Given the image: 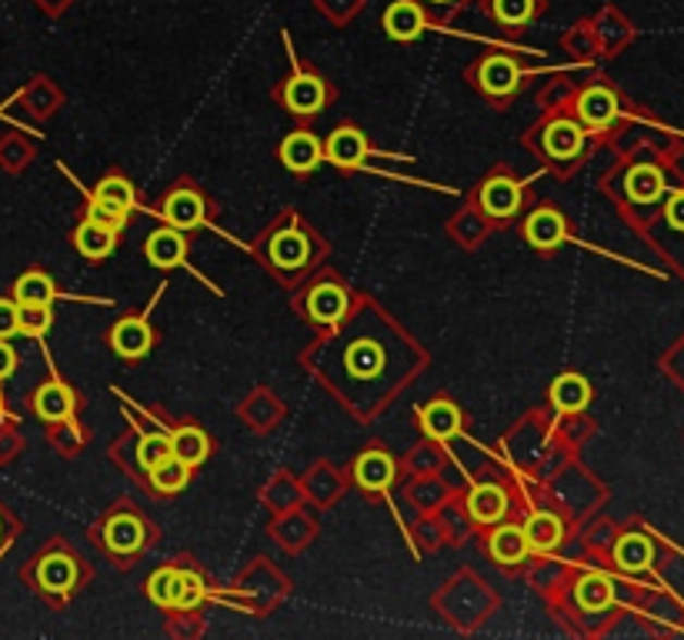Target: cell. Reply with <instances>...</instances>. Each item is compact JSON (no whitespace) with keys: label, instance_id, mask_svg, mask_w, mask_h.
Segmentation results:
<instances>
[{"label":"cell","instance_id":"e0dca14e","mask_svg":"<svg viewBox=\"0 0 684 640\" xmlns=\"http://www.w3.org/2000/svg\"><path fill=\"white\" fill-rule=\"evenodd\" d=\"M524 234H528V241L541 250H551L558 247L564 237H567V224L558 210L545 207V210H535L532 218H528V227H524Z\"/></svg>","mask_w":684,"mask_h":640},{"label":"cell","instance_id":"d6a6232c","mask_svg":"<svg viewBox=\"0 0 684 640\" xmlns=\"http://www.w3.org/2000/svg\"><path fill=\"white\" fill-rule=\"evenodd\" d=\"M204 601V580L194 570H174L171 583V607L174 611H194Z\"/></svg>","mask_w":684,"mask_h":640},{"label":"cell","instance_id":"8992f818","mask_svg":"<svg viewBox=\"0 0 684 640\" xmlns=\"http://www.w3.org/2000/svg\"><path fill=\"white\" fill-rule=\"evenodd\" d=\"M111 347L121 357L137 360V357H144L154 347V331H150V324L144 317H124V320H118L114 331H111Z\"/></svg>","mask_w":684,"mask_h":640},{"label":"cell","instance_id":"7c38bea8","mask_svg":"<svg viewBox=\"0 0 684 640\" xmlns=\"http://www.w3.org/2000/svg\"><path fill=\"white\" fill-rule=\"evenodd\" d=\"M325 157L338 168H357L361 160L367 157V140L357 127H338L331 137H328V147H325Z\"/></svg>","mask_w":684,"mask_h":640},{"label":"cell","instance_id":"4dcf8cb0","mask_svg":"<svg viewBox=\"0 0 684 640\" xmlns=\"http://www.w3.org/2000/svg\"><path fill=\"white\" fill-rule=\"evenodd\" d=\"M488 14L504 27H524L541 14V0H488Z\"/></svg>","mask_w":684,"mask_h":640},{"label":"cell","instance_id":"836d02e7","mask_svg":"<svg viewBox=\"0 0 684 640\" xmlns=\"http://www.w3.org/2000/svg\"><path fill=\"white\" fill-rule=\"evenodd\" d=\"M14 300L17 304H50L54 300V281L40 271H30L17 281L14 287Z\"/></svg>","mask_w":684,"mask_h":640},{"label":"cell","instance_id":"8d00e7d4","mask_svg":"<svg viewBox=\"0 0 684 640\" xmlns=\"http://www.w3.org/2000/svg\"><path fill=\"white\" fill-rule=\"evenodd\" d=\"M174 570H178V567H161V570H154V577L147 580V598H150L157 607H171V583H174Z\"/></svg>","mask_w":684,"mask_h":640},{"label":"cell","instance_id":"9a60e30c","mask_svg":"<svg viewBox=\"0 0 684 640\" xmlns=\"http://www.w3.org/2000/svg\"><path fill=\"white\" fill-rule=\"evenodd\" d=\"M467 514L475 524H498L508 514V494L498 484H478L467 494Z\"/></svg>","mask_w":684,"mask_h":640},{"label":"cell","instance_id":"e575fe53","mask_svg":"<svg viewBox=\"0 0 684 640\" xmlns=\"http://www.w3.org/2000/svg\"><path fill=\"white\" fill-rule=\"evenodd\" d=\"M17 324L21 334H47V328L54 324V313H50V304H17Z\"/></svg>","mask_w":684,"mask_h":640},{"label":"cell","instance_id":"4fadbf2b","mask_svg":"<svg viewBox=\"0 0 684 640\" xmlns=\"http://www.w3.org/2000/svg\"><path fill=\"white\" fill-rule=\"evenodd\" d=\"M420 427L425 434L435 441H451L461 434V410L451 401H431L425 410H420Z\"/></svg>","mask_w":684,"mask_h":640},{"label":"cell","instance_id":"74e56055","mask_svg":"<svg viewBox=\"0 0 684 640\" xmlns=\"http://www.w3.org/2000/svg\"><path fill=\"white\" fill-rule=\"evenodd\" d=\"M87 221H94V224H100V227H111V231H121V227L127 224V213H114V210H108L103 204L90 200V207H87Z\"/></svg>","mask_w":684,"mask_h":640},{"label":"cell","instance_id":"9c48e42d","mask_svg":"<svg viewBox=\"0 0 684 640\" xmlns=\"http://www.w3.org/2000/svg\"><path fill=\"white\" fill-rule=\"evenodd\" d=\"M164 221L174 227V231H194L204 224V200L197 190H171L168 200H164Z\"/></svg>","mask_w":684,"mask_h":640},{"label":"cell","instance_id":"ab89813d","mask_svg":"<svg viewBox=\"0 0 684 640\" xmlns=\"http://www.w3.org/2000/svg\"><path fill=\"white\" fill-rule=\"evenodd\" d=\"M664 218H668V224H671L674 231H684V190H681V194H674V197L668 200Z\"/></svg>","mask_w":684,"mask_h":640},{"label":"cell","instance_id":"7402d4cb","mask_svg":"<svg viewBox=\"0 0 684 640\" xmlns=\"http://www.w3.org/2000/svg\"><path fill=\"white\" fill-rule=\"evenodd\" d=\"M307 310L314 320H321V324H338L347 313V294L338 284H318L307 297Z\"/></svg>","mask_w":684,"mask_h":640},{"label":"cell","instance_id":"3957f363","mask_svg":"<svg viewBox=\"0 0 684 640\" xmlns=\"http://www.w3.org/2000/svg\"><path fill=\"white\" fill-rule=\"evenodd\" d=\"M621 114V107H618V97L611 87L604 84H595L588 87L582 97H577V118H582L588 127L601 131V127H611Z\"/></svg>","mask_w":684,"mask_h":640},{"label":"cell","instance_id":"f1b7e54d","mask_svg":"<svg viewBox=\"0 0 684 640\" xmlns=\"http://www.w3.org/2000/svg\"><path fill=\"white\" fill-rule=\"evenodd\" d=\"M171 454L181 457L187 467H197V464L207 460L210 441H207V434L200 431V427H181V431L171 434Z\"/></svg>","mask_w":684,"mask_h":640},{"label":"cell","instance_id":"b9f144b4","mask_svg":"<svg viewBox=\"0 0 684 640\" xmlns=\"http://www.w3.org/2000/svg\"><path fill=\"white\" fill-rule=\"evenodd\" d=\"M428 4H438V8H448V4H454V0H428Z\"/></svg>","mask_w":684,"mask_h":640},{"label":"cell","instance_id":"5bb4252c","mask_svg":"<svg viewBox=\"0 0 684 640\" xmlns=\"http://www.w3.org/2000/svg\"><path fill=\"white\" fill-rule=\"evenodd\" d=\"M481 207L491 213V218H511V213L521 207V184L498 174L481 187Z\"/></svg>","mask_w":684,"mask_h":640},{"label":"cell","instance_id":"5b68a950","mask_svg":"<svg viewBox=\"0 0 684 640\" xmlns=\"http://www.w3.org/2000/svg\"><path fill=\"white\" fill-rule=\"evenodd\" d=\"M147 541V530L141 524V517L134 514H114L108 524H103V544H108V551L127 557V554H137Z\"/></svg>","mask_w":684,"mask_h":640},{"label":"cell","instance_id":"60d3db41","mask_svg":"<svg viewBox=\"0 0 684 640\" xmlns=\"http://www.w3.org/2000/svg\"><path fill=\"white\" fill-rule=\"evenodd\" d=\"M14 367H17V354H14V347H11L8 341H0V381L11 378Z\"/></svg>","mask_w":684,"mask_h":640},{"label":"cell","instance_id":"1f68e13d","mask_svg":"<svg viewBox=\"0 0 684 640\" xmlns=\"http://www.w3.org/2000/svg\"><path fill=\"white\" fill-rule=\"evenodd\" d=\"M90 200L103 204V207L114 210V213H131V207H134V187H131V181H124V177L114 174V177H103L97 184V190H94Z\"/></svg>","mask_w":684,"mask_h":640},{"label":"cell","instance_id":"6da1fadb","mask_svg":"<svg viewBox=\"0 0 684 640\" xmlns=\"http://www.w3.org/2000/svg\"><path fill=\"white\" fill-rule=\"evenodd\" d=\"M521 84V67L508 53H488L478 64V87L491 97H511Z\"/></svg>","mask_w":684,"mask_h":640},{"label":"cell","instance_id":"603a6c76","mask_svg":"<svg viewBox=\"0 0 684 640\" xmlns=\"http://www.w3.org/2000/svg\"><path fill=\"white\" fill-rule=\"evenodd\" d=\"M574 601L577 607L585 611H608L614 604V583L604 574H585L582 580L574 583Z\"/></svg>","mask_w":684,"mask_h":640},{"label":"cell","instance_id":"2e32d148","mask_svg":"<svg viewBox=\"0 0 684 640\" xmlns=\"http://www.w3.org/2000/svg\"><path fill=\"white\" fill-rule=\"evenodd\" d=\"M488 551L498 564H521L528 557V538H524V527L514 524H501L491 530L488 538Z\"/></svg>","mask_w":684,"mask_h":640},{"label":"cell","instance_id":"4316f807","mask_svg":"<svg viewBox=\"0 0 684 640\" xmlns=\"http://www.w3.org/2000/svg\"><path fill=\"white\" fill-rule=\"evenodd\" d=\"M114 244H118V231L100 227V224H94V221H84V224L74 231V247H77L84 257H90V260L108 257V254L114 250Z\"/></svg>","mask_w":684,"mask_h":640},{"label":"cell","instance_id":"8fae6325","mask_svg":"<svg viewBox=\"0 0 684 640\" xmlns=\"http://www.w3.org/2000/svg\"><path fill=\"white\" fill-rule=\"evenodd\" d=\"M354 480L364 491H388L394 480V460L384 451H367L354 464Z\"/></svg>","mask_w":684,"mask_h":640},{"label":"cell","instance_id":"44dd1931","mask_svg":"<svg viewBox=\"0 0 684 640\" xmlns=\"http://www.w3.org/2000/svg\"><path fill=\"white\" fill-rule=\"evenodd\" d=\"M651 557H655V547H651V541L645 538V533H621L618 544H614V564L627 574L648 570Z\"/></svg>","mask_w":684,"mask_h":640},{"label":"cell","instance_id":"ba28073f","mask_svg":"<svg viewBox=\"0 0 684 640\" xmlns=\"http://www.w3.org/2000/svg\"><path fill=\"white\" fill-rule=\"evenodd\" d=\"M524 538H528V551L535 554H551L564 541V520L554 510H538L524 524Z\"/></svg>","mask_w":684,"mask_h":640},{"label":"cell","instance_id":"d6986e66","mask_svg":"<svg viewBox=\"0 0 684 640\" xmlns=\"http://www.w3.org/2000/svg\"><path fill=\"white\" fill-rule=\"evenodd\" d=\"M551 404L564 414H577L591 404V384L582 378V373H561L551 387Z\"/></svg>","mask_w":684,"mask_h":640},{"label":"cell","instance_id":"d590c367","mask_svg":"<svg viewBox=\"0 0 684 640\" xmlns=\"http://www.w3.org/2000/svg\"><path fill=\"white\" fill-rule=\"evenodd\" d=\"M164 457H171V434H147L137 444V464L144 470H150L154 464H161Z\"/></svg>","mask_w":684,"mask_h":640},{"label":"cell","instance_id":"cb8c5ba5","mask_svg":"<svg viewBox=\"0 0 684 640\" xmlns=\"http://www.w3.org/2000/svg\"><path fill=\"white\" fill-rule=\"evenodd\" d=\"M310 257V244L301 231H281L271 241V263L281 267V271H297Z\"/></svg>","mask_w":684,"mask_h":640},{"label":"cell","instance_id":"ffe728a7","mask_svg":"<svg viewBox=\"0 0 684 640\" xmlns=\"http://www.w3.org/2000/svg\"><path fill=\"white\" fill-rule=\"evenodd\" d=\"M585 147V131L574 121H551L545 127V150L558 160H571Z\"/></svg>","mask_w":684,"mask_h":640},{"label":"cell","instance_id":"f35d334b","mask_svg":"<svg viewBox=\"0 0 684 640\" xmlns=\"http://www.w3.org/2000/svg\"><path fill=\"white\" fill-rule=\"evenodd\" d=\"M21 331L17 324V300H0V341H8Z\"/></svg>","mask_w":684,"mask_h":640},{"label":"cell","instance_id":"ac0fdd59","mask_svg":"<svg viewBox=\"0 0 684 640\" xmlns=\"http://www.w3.org/2000/svg\"><path fill=\"white\" fill-rule=\"evenodd\" d=\"M34 410H37V417L47 420V423H61V420H68V417L74 414V394H71L64 384L50 381V384H44V387L34 394Z\"/></svg>","mask_w":684,"mask_h":640},{"label":"cell","instance_id":"52a82bcc","mask_svg":"<svg viewBox=\"0 0 684 640\" xmlns=\"http://www.w3.org/2000/svg\"><path fill=\"white\" fill-rule=\"evenodd\" d=\"M321 157H325L321 140L314 137V134H307V131H297V134H291V137L281 144V164H284L288 171H294V174L314 171V168L321 164Z\"/></svg>","mask_w":684,"mask_h":640},{"label":"cell","instance_id":"f546056e","mask_svg":"<svg viewBox=\"0 0 684 640\" xmlns=\"http://www.w3.org/2000/svg\"><path fill=\"white\" fill-rule=\"evenodd\" d=\"M344 364H347V370L354 373V378L367 381V378H375V373H381V367H384V350H381V344H375V341H357V344L347 347Z\"/></svg>","mask_w":684,"mask_h":640},{"label":"cell","instance_id":"d4e9b609","mask_svg":"<svg viewBox=\"0 0 684 640\" xmlns=\"http://www.w3.org/2000/svg\"><path fill=\"white\" fill-rule=\"evenodd\" d=\"M624 190L635 204H655L664 194V174L655 164H638V168L627 171Z\"/></svg>","mask_w":684,"mask_h":640},{"label":"cell","instance_id":"30bf717a","mask_svg":"<svg viewBox=\"0 0 684 640\" xmlns=\"http://www.w3.org/2000/svg\"><path fill=\"white\" fill-rule=\"evenodd\" d=\"M147 250V260L154 267H178L184 257H187V241H184V231H174L171 224L161 227V231H154L144 244Z\"/></svg>","mask_w":684,"mask_h":640},{"label":"cell","instance_id":"7a4b0ae2","mask_svg":"<svg viewBox=\"0 0 684 640\" xmlns=\"http://www.w3.org/2000/svg\"><path fill=\"white\" fill-rule=\"evenodd\" d=\"M428 27V17H425V8H420V0H394V4L384 11V34L398 44H411L425 34Z\"/></svg>","mask_w":684,"mask_h":640},{"label":"cell","instance_id":"83f0119b","mask_svg":"<svg viewBox=\"0 0 684 640\" xmlns=\"http://www.w3.org/2000/svg\"><path fill=\"white\" fill-rule=\"evenodd\" d=\"M147 477H150V488L154 491H161V494H178V491H184L187 488V480H191V467L181 460V457H164L161 464H154L150 470H147Z\"/></svg>","mask_w":684,"mask_h":640},{"label":"cell","instance_id":"484cf974","mask_svg":"<svg viewBox=\"0 0 684 640\" xmlns=\"http://www.w3.org/2000/svg\"><path fill=\"white\" fill-rule=\"evenodd\" d=\"M37 580H40L44 591H50V594H64V591H71L74 580H77V564H74L71 557H64V554H50V557L40 561Z\"/></svg>","mask_w":684,"mask_h":640},{"label":"cell","instance_id":"277c9868","mask_svg":"<svg viewBox=\"0 0 684 640\" xmlns=\"http://www.w3.org/2000/svg\"><path fill=\"white\" fill-rule=\"evenodd\" d=\"M284 100L294 114H318L328 103V84L318 74H294L284 87Z\"/></svg>","mask_w":684,"mask_h":640}]
</instances>
